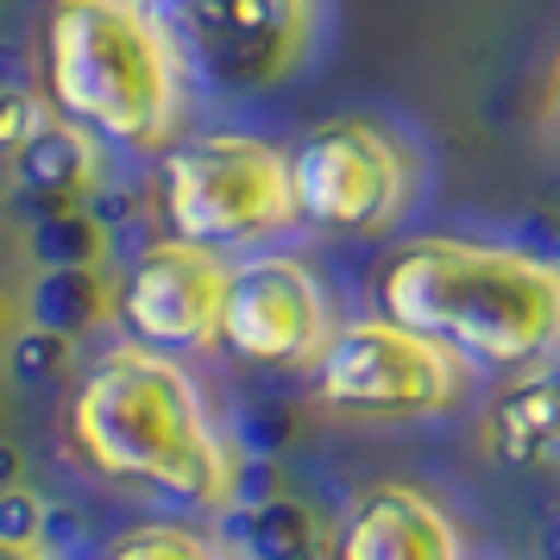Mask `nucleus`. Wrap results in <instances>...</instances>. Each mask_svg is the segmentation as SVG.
Here are the masks:
<instances>
[{
	"label": "nucleus",
	"mask_w": 560,
	"mask_h": 560,
	"mask_svg": "<svg viewBox=\"0 0 560 560\" xmlns=\"http://www.w3.org/2000/svg\"><path fill=\"white\" fill-rule=\"evenodd\" d=\"M555 120H560V70H555Z\"/></svg>",
	"instance_id": "4468645a"
},
{
	"label": "nucleus",
	"mask_w": 560,
	"mask_h": 560,
	"mask_svg": "<svg viewBox=\"0 0 560 560\" xmlns=\"http://www.w3.org/2000/svg\"><path fill=\"white\" fill-rule=\"evenodd\" d=\"M384 322L479 365H555L560 265L491 240H409L378 271Z\"/></svg>",
	"instance_id": "f257e3e1"
},
{
	"label": "nucleus",
	"mask_w": 560,
	"mask_h": 560,
	"mask_svg": "<svg viewBox=\"0 0 560 560\" xmlns=\"http://www.w3.org/2000/svg\"><path fill=\"white\" fill-rule=\"evenodd\" d=\"M296 221L328 233H378L409 202V158L372 120H322L290 152Z\"/></svg>",
	"instance_id": "423d86ee"
},
{
	"label": "nucleus",
	"mask_w": 560,
	"mask_h": 560,
	"mask_svg": "<svg viewBox=\"0 0 560 560\" xmlns=\"http://www.w3.org/2000/svg\"><path fill=\"white\" fill-rule=\"evenodd\" d=\"M214 13L228 32H214L208 20H189V26L202 32L208 70H221L233 82L278 77L308 45V7H214Z\"/></svg>",
	"instance_id": "9d476101"
},
{
	"label": "nucleus",
	"mask_w": 560,
	"mask_h": 560,
	"mask_svg": "<svg viewBox=\"0 0 560 560\" xmlns=\"http://www.w3.org/2000/svg\"><path fill=\"white\" fill-rule=\"evenodd\" d=\"M328 296L303 258H246L228 278V308H221V347L253 365H315L328 353Z\"/></svg>",
	"instance_id": "0eeeda50"
},
{
	"label": "nucleus",
	"mask_w": 560,
	"mask_h": 560,
	"mask_svg": "<svg viewBox=\"0 0 560 560\" xmlns=\"http://www.w3.org/2000/svg\"><path fill=\"white\" fill-rule=\"evenodd\" d=\"M491 441L510 459H560V359L535 365L491 409Z\"/></svg>",
	"instance_id": "9b49d317"
},
{
	"label": "nucleus",
	"mask_w": 560,
	"mask_h": 560,
	"mask_svg": "<svg viewBox=\"0 0 560 560\" xmlns=\"http://www.w3.org/2000/svg\"><path fill=\"white\" fill-rule=\"evenodd\" d=\"M51 102L120 152H164L183 120V38L132 0H70L45 26Z\"/></svg>",
	"instance_id": "7ed1b4c3"
},
{
	"label": "nucleus",
	"mask_w": 560,
	"mask_h": 560,
	"mask_svg": "<svg viewBox=\"0 0 560 560\" xmlns=\"http://www.w3.org/2000/svg\"><path fill=\"white\" fill-rule=\"evenodd\" d=\"M233 265L189 240H158L132 258L120 283V322L132 328V347L152 353H196L221 340V308H228Z\"/></svg>",
	"instance_id": "6e6552de"
},
{
	"label": "nucleus",
	"mask_w": 560,
	"mask_h": 560,
	"mask_svg": "<svg viewBox=\"0 0 560 560\" xmlns=\"http://www.w3.org/2000/svg\"><path fill=\"white\" fill-rule=\"evenodd\" d=\"M315 397L340 416H434L459 397V359L397 322H347L315 359Z\"/></svg>",
	"instance_id": "39448f33"
},
{
	"label": "nucleus",
	"mask_w": 560,
	"mask_h": 560,
	"mask_svg": "<svg viewBox=\"0 0 560 560\" xmlns=\"http://www.w3.org/2000/svg\"><path fill=\"white\" fill-rule=\"evenodd\" d=\"M70 441L102 479L152 485L183 504L221 510L240 485L196 378L152 347H114L82 372L70 397Z\"/></svg>",
	"instance_id": "f03ea898"
},
{
	"label": "nucleus",
	"mask_w": 560,
	"mask_h": 560,
	"mask_svg": "<svg viewBox=\"0 0 560 560\" xmlns=\"http://www.w3.org/2000/svg\"><path fill=\"white\" fill-rule=\"evenodd\" d=\"M107 560H221L214 541H202L196 529H171V523H152V529H132L120 535Z\"/></svg>",
	"instance_id": "f8f14e48"
},
{
	"label": "nucleus",
	"mask_w": 560,
	"mask_h": 560,
	"mask_svg": "<svg viewBox=\"0 0 560 560\" xmlns=\"http://www.w3.org/2000/svg\"><path fill=\"white\" fill-rule=\"evenodd\" d=\"M0 560H51V555H38L32 541H7V548H0Z\"/></svg>",
	"instance_id": "ddd939ff"
},
{
	"label": "nucleus",
	"mask_w": 560,
	"mask_h": 560,
	"mask_svg": "<svg viewBox=\"0 0 560 560\" xmlns=\"http://www.w3.org/2000/svg\"><path fill=\"white\" fill-rule=\"evenodd\" d=\"M334 560H466L454 516L416 485H372L359 491L340 529H334Z\"/></svg>",
	"instance_id": "1a4fd4ad"
},
{
	"label": "nucleus",
	"mask_w": 560,
	"mask_h": 560,
	"mask_svg": "<svg viewBox=\"0 0 560 560\" xmlns=\"http://www.w3.org/2000/svg\"><path fill=\"white\" fill-rule=\"evenodd\" d=\"M164 221L202 253H246L296 221L290 152L246 132H202L164 152Z\"/></svg>",
	"instance_id": "20e7f679"
}]
</instances>
